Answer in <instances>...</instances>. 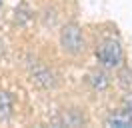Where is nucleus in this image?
Wrapping results in <instances>:
<instances>
[{
  "label": "nucleus",
  "instance_id": "1",
  "mask_svg": "<svg viewBox=\"0 0 132 128\" xmlns=\"http://www.w3.org/2000/svg\"><path fill=\"white\" fill-rule=\"evenodd\" d=\"M60 46H62V50L66 54H72V56L84 52L86 38H84L82 28L76 22H68L62 26V30H60Z\"/></svg>",
  "mask_w": 132,
  "mask_h": 128
},
{
  "label": "nucleus",
  "instance_id": "2",
  "mask_svg": "<svg viewBox=\"0 0 132 128\" xmlns=\"http://www.w3.org/2000/svg\"><path fill=\"white\" fill-rule=\"evenodd\" d=\"M96 58L104 68H118L124 60L122 44L116 38H104L96 48Z\"/></svg>",
  "mask_w": 132,
  "mask_h": 128
},
{
  "label": "nucleus",
  "instance_id": "3",
  "mask_svg": "<svg viewBox=\"0 0 132 128\" xmlns=\"http://www.w3.org/2000/svg\"><path fill=\"white\" fill-rule=\"evenodd\" d=\"M104 126L108 128H132V114L128 110H118L108 114L106 120H104Z\"/></svg>",
  "mask_w": 132,
  "mask_h": 128
},
{
  "label": "nucleus",
  "instance_id": "4",
  "mask_svg": "<svg viewBox=\"0 0 132 128\" xmlns=\"http://www.w3.org/2000/svg\"><path fill=\"white\" fill-rule=\"evenodd\" d=\"M12 108H14V98L10 92H4L0 90V120H6L12 114Z\"/></svg>",
  "mask_w": 132,
  "mask_h": 128
},
{
  "label": "nucleus",
  "instance_id": "5",
  "mask_svg": "<svg viewBox=\"0 0 132 128\" xmlns=\"http://www.w3.org/2000/svg\"><path fill=\"white\" fill-rule=\"evenodd\" d=\"M88 80H90V84H92L94 90H106L108 84H110V78H108V74L104 70H94Z\"/></svg>",
  "mask_w": 132,
  "mask_h": 128
},
{
  "label": "nucleus",
  "instance_id": "6",
  "mask_svg": "<svg viewBox=\"0 0 132 128\" xmlns=\"http://www.w3.org/2000/svg\"><path fill=\"white\" fill-rule=\"evenodd\" d=\"M122 108H124V110H128L132 114V94H126L122 98Z\"/></svg>",
  "mask_w": 132,
  "mask_h": 128
},
{
  "label": "nucleus",
  "instance_id": "7",
  "mask_svg": "<svg viewBox=\"0 0 132 128\" xmlns=\"http://www.w3.org/2000/svg\"><path fill=\"white\" fill-rule=\"evenodd\" d=\"M0 10H2V0H0Z\"/></svg>",
  "mask_w": 132,
  "mask_h": 128
}]
</instances>
